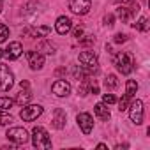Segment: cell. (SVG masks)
<instances>
[{
  "label": "cell",
  "mask_w": 150,
  "mask_h": 150,
  "mask_svg": "<svg viewBox=\"0 0 150 150\" xmlns=\"http://www.w3.org/2000/svg\"><path fill=\"white\" fill-rule=\"evenodd\" d=\"M55 30H57L60 35L69 34V32L72 30V21H71V18H67V16H60V18L57 20V23H55Z\"/></svg>",
  "instance_id": "cell-14"
},
{
  "label": "cell",
  "mask_w": 150,
  "mask_h": 150,
  "mask_svg": "<svg viewBox=\"0 0 150 150\" xmlns=\"http://www.w3.org/2000/svg\"><path fill=\"white\" fill-rule=\"evenodd\" d=\"M6 136L9 138V141H13L14 145H25L27 141H28V132L23 129V127H11L7 132H6Z\"/></svg>",
  "instance_id": "cell-8"
},
{
  "label": "cell",
  "mask_w": 150,
  "mask_h": 150,
  "mask_svg": "<svg viewBox=\"0 0 150 150\" xmlns=\"http://www.w3.org/2000/svg\"><path fill=\"white\" fill-rule=\"evenodd\" d=\"M50 32H51V28L44 25V27H37V28L32 32V35H34V37H46Z\"/></svg>",
  "instance_id": "cell-21"
},
{
  "label": "cell",
  "mask_w": 150,
  "mask_h": 150,
  "mask_svg": "<svg viewBox=\"0 0 150 150\" xmlns=\"http://www.w3.org/2000/svg\"><path fill=\"white\" fill-rule=\"evenodd\" d=\"M21 53H23V46H21V42L14 41V42H9L7 50L4 51V57H7L9 60H16V58L21 57Z\"/></svg>",
  "instance_id": "cell-13"
},
{
  "label": "cell",
  "mask_w": 150,
  "mask_h": 150,
  "mask_svg": "<svg viewBox=\"0 0 150 150\" xmlns=\"http://www.w3.org/2000/svg\"><path fill=\"white\" fill-rule=\"evenodd\" d=\"M115 4H118V6H124V4H127V2H131V0H113Z\"/></svg>",
  "instance_id": "cell-31"
},
{
  "label": "cell",
  "mask_w": 150,
  "mask_h": 150,
  "mask_svg": "<svg viewBox=\"0 0 150 150\" xmlns=\"http://www.w3.org/2000/svg\"><path fill=\"white\" fill-rule=\"evenodd\" d=\"M125 41H127V35H125V34H117V35H115V42H117V44L125 42Z\"/></svg>",
  "instance_id": "cell-29"
},
{
  "label": "cell",
  "mask_w": 150,
  "mask_h": 150,
  "mask_svg": "<svg viewBox=\"0 0 150 150\" xmlns=\"http://www.w3.org/2000/svg\"><path fill=\"white\" fill-rule=\"evenodd\" d=\"M115 67L122 74H131L132 69H134V58H132V55H129L125 51H120L115 57Z\"/></svg>",
  "instance_id": "cell-2"
},
{
  "label": "cell",
  "mask_w": 150,
  "mask_h": 150,
  "mask_svg": "<svg viewBox=\"0 0 150 150\" xmlns=\"http://www.w3.org/2000/svg\"><path fill=\"white\" fill-rule=\"evenodd\" d=\"M51 92L57 96V97H67L71 94V85L65 81V80H57L53 85H51Z\"/></svg>",
  "instance_id": "cell-12"
},
{
  "label": "cell",
  "mask_w": 150,
  "mask_h": 150,
  "mask_svg": "<svg viewBox=\"0 0 150 150\" xmlns=\"http://www.w3.org/2000/svg\"><path fill=\"white\" fill-rule=\"evenodd\" d=\"M0 13H2V0H0Z\"/></svg>",
  "instance_id": "cell-34"
},
{
  "label": "cell",
  "mask_w": 150,
  "mask_h": 150,
  "mask_svg": "<svg viewBox=\"0 0 150 150\" xmlns=\"http://www.w3.org/2000/svg\"><path fill=\"white\" fill-rule=\"evenodd\" d=\"M139 13V4L138 2H127V4H124V6H120L118 9H117V16L124 21V23H129L136 14Z\"/></svg>",
  "instance_id": "cell-3"
},
{
  "label": "cell",
  "mask_w": 150,
  "mask_h": 150,
  "mask_svg": "<svg viewBox=\"0 0 150 150\" xmlns=\"http://www.w3.org/2000/svg\"><path fill=\"white\" fill-rule=\"evenodd\" d=\"M76 122L80 125V129L83 131V134H90L92 129H94V118L90 113H80L76 117Z\"/></svg>",
  "instance_id": "cell-10"
},
{
  "label": "cell",
  "mask_w": 150,
  "mask_h": 150,
  "mask_svg": "<svg viewBox=\"0 0 150 150\" xmlns=\"http://www.w3.org/2000/svg\"><path fill=\"white\" fill-rule=\"evenodd\" d=\"M41 115H42V106L41 104H28V106L25 104L23 110L20 111V118L23 122H34Z\"/></svg>",
  "instance_id": "cell-6"
},
{
  "label": "cell",
  "mask_w": 150,
  "mask_h": 150,
  "mask_svg": "<svg viewBox=\"0 0 150 150\" xmlns=\"http://www.w3.org/2000/svg\"><path fill=\"white\" fill-rule=\"evenodd\" d=\"M7 37H9V28H7L6 25L0 23V42H4Z\"/></svg>",
  "instance_id": "cell-26"
},
{
  "label": "cell",
  "mask_w": 150,
  "mask_h": 150,
  "mask_svg": "<svg viewBox=\"0 0 150 150\" xmlns=\"http://www.w3.org/2000/svg\"><path fill=\"white\" fill-rule=\"evenodd\" d=\"M14 85V74L9 69V65L0 64V90L2 92H9Z\"/></svg>",
  "instance_id": "cell-4"
},
{
  "label": "cell",
  "mask_w": 150,
  "mask_h": 150,
  "mask_svg": "<svg viewBox=\"0 0 150 150\" xmlns=\"http://www.w3.org/2000/svg\"><path fill=\"white\" fill-rule=\"evenodd\" d=\"M27 58H28V65L32 71H39L44 67V57L41 51H27Z\"/></svg>",
  "instance_id": "cell-11"
},
{
  "label": "cell",
  "mask_w": 150,
  "mask_h": 150,
  "mask_svg": "<svg viewBox=\"0 0 150 150\" xmlns=\"http://www.w3.org/2000/svg\"><path fill=\"white\" fill-rule=\"evenodd\" d=\"M51 124H53L55 129H64V125H65V111H64L62 108H57V110L53 111V120H51Z\"/></svg>",
  "instance_id": "cell-15"
},
{
  "label": "cell",
  "mask_w": 150,
  "mask_h": 150,
  "mask_svg": "<svg viewBox=\"0 0 150 150\" xmlns=\"http://www.w3.org/2000/svg\"><path fill=\"white\" fill-rule=\"evenodd\" d=\"M104 85H106V88H108V90H113V88H117V87H118V80H117L115 74H108L106 80H104Z\"/></svg>",
  "instance_id": "cell-19"
},
{
  "label": "cell",
  "mask_w": 150,
  "mask_h": 150,
  "mask_svg": "<svg viewBox=\"0 0 150 150\" xmlns=\"http://www.w3.org/2000/svg\"><path fill=\"white\" fill-rule=\"evenodd\" d=\"M94 113H96V117H97L99 120H103V122L110 120V117H111V113H110V110L106 108V104H104V103L96 104V106H94Z\"/></svg>",
  "instance_id": "cell-16"
},
{
  "label": "cell",
  "mask_w": 150,
  "mask_h": 150,
  "mask_svg": "<svg viewBox=\"0 0 150 150\" xmlns=\"http://www.w3.org/2000/svg\"><path fill=\"white\" fill-rule=\"evenodd\" d=\"M129 104H131V99H129L127 96H124V97L118 101V111H125V110L129 108Z\"/></svg>",
  "instance_id": "cell-25"
},
{
  "label": "cell",
  "mask_w": 150,
  "mask_h": 150,
  "mask_svg": "<svg viewBox=\"0 0 150 150\" xmlns=\"http://www.w3.org/2000/svg\"><path fill=\"white\" fill-rule=\"evenodd\" d=\"M113 21H115V16H113V14H106V16H104V25L113 27V25H115Z\"/></svg>",
  "instance_id": "cell-28"
},
{
  "label": "cell",
  "mask_w": 150,
  "mask_h": 150,
  "mask_svg": "<svg viewBox=\"0 0 150 150\" xmlns=\"http://www.w3.org/2000/svg\"><path fill=\"white\" fill-rule=\"evenodd\" d=\"M92 4H90V0H69V9L74 13V14H87L90 11Z\"/></svg>",
  "instance_id": "cell-9"
},
{
  "label": "cell",
  "mask_w": 150,
  "mask_h": 150,
  "mask_svg": "<svg viewBox=\"0 0 150 150\" xmlns=\"http://www.w3.org/2000/svg\"><path fill=\"white\" fill-rule=\"evenodd\" d=\"M13 122V117L6 113V110H0V125H9Z\"/></svg>",
  "instance_id": "cell-22"
},
{
  "label": "cell",
  "mask_w": 150,
  "mask_h": 150,
  "mask_svg": "<svg viewBox=\"0 0 150 150\" xmlns=\"http://www.w3.org/2000/svg\"><path fill=\"white\" fill-rule=\"evenodd\" d=\"M136 92H138V83H136L134 80H127V85H125V96H127L129 99H132V97L136 96Z\"/></svg>",
  "instance_id": "cell-18"
},
{
  "label": "cell",
  "mask_w": 150,
  "mask_h": 150,
  "mask_svg": "<svg viewBox=\"0 0 150 150\" xmlns=\"http://www.w3.org/2000/svg\"><path fill=\"white\" fill-rule=\"evenodd\" d=\"M127 110H129L131 122L136 124V125H141V124H143V115H145V111H143V103H141L139 99H136V101H132V103L129 104Z\"/></svg>",
  "instance_id": "cell-7"
},
{
  "label": "cell",
  "mask_w": 150,
  "mask_h": 150,
  "mask_svg": "<svg viewBox=\"0 0 150 150\" xmlns=\"http://www.w3.org/2000/svg\"><path fill=\"white\" fill-rule=\"evenodd\" d=\"M14 104V101L11 97H0V110H7Z\"/></svg>",
  "instance_id": "cell-24"
},
{
  "label": "cell",
  "mask_w": 150,
  "mask_h": 150,
  "mask_svg": "<svg viewBox=\"0 0 150 150\" xmlns=\"http://www.w3.org/2000/svg\"><path fill=\"white\" fill-rule=\"evenodd\" d=\"M2 57H4V50H2V48H0V58H2Z\"/></svg>",
  "instance_id": "cell-33"
},
{
  "label": "cell",
  "mask_w": 150,
  "mask_h": 150,
  "mask_svg": "<svg viewBox=\"0 0 150 150\" xmlns=\"http://www.w3.org/2000/svg\"><path fill=\"white\" fill-rule=\"evenodd\" d=\"M103 103H104L106 106H108V104H115V103H117V97H115L113 94H104V96H103Z\"/></svg>",
  "instance_id": "cell-27"
},
{
  "label": "cell",
  "mask_w": 150,
  "mask_h": 150,
  "mask_svg": "<svg viewBox=\"0 0 150 150\" xmlns=\"http://www.w3.org/2000/svg\"><path fill=\"white\" fill-rule=\"evenodd\" d=\"M74 37H76L78 41H80V39L83 37V28H81V27H78L76 30H74Z\"/></svg>",
  "instance_id": "cell-30"
},
{
  "label": "cell",
  "mask_w": 150,
  "mask_h": 150,
  "mask_svg": "<svg viewBox=\"0 0 150 150\" xmlns=\"http://www.w3.org/2000/svg\"><path fill=\"white\" fill-rule=\"evenodd\" d=\"M32 145L35 148H42V150L51 148V138H50V134L46 132L44 127L37 125V127L32 129Z\"/></svg>",
  "instance_id": "cell-1"
},
{
  "label": "cell",
  "mask_w": 150,
  "mask_h": 150,
  "mask_svg": "<svg viewBox=\"0 0 150 150\" xmlns=\"http://www.w3.org/2000/svg\"><path fill=\"white\" fill-rule=\"evenodd\" d=\"M134 25V28L136 30H141V32H148V28H150V23H148V20L146 18H139L136 23H132Z\"/></svg>",
  "instance_id": "cell-20"
},
{
  "label": "cell",
  "mask_w": 150,
  "mask_h": 150,
  "mask_svg": "<svg viewBox=\"0 0 150 150\" xmlns=\"http://www.w3.org/2000/svg\"><path fill=\"white\" fill-rule=\"evenodd\" d=\"M39 50H41L42 53H46V55H53V53H55V46L50 44V42H42V44L39 46Z\"/></svg>",
  "instance_id": "cell-23"
},
{
  "label": "cell",
  "mask_w": 150,
  "mask_h": 150,
  "mask_svg": "<svg viewBox=\"0 0 150 150\" xmlns=\"http://www.w3.org/2000/svg\"><path fill=\"white\" fill-rule=\"evenodd\" d=\"M30 99H32V92H30V88L27 87V88H21V90H20V94L16 96L14 103H18L20 106H25V104L30 103Z\"/></svg>",
  "instance_id": "cell-17"
},
{
  "label": "cell",
  "mask_w": 150,
  "mask_h": 150,
  "mask_svg": "<svg viewBox=\"0 0 150 150\" xmlns=\"http://www.w3.org/2000/svg\"><path fill=\"white\" fill-rule=\"evenodd\" d=\"M78 60H80V64L88 71V74L96 72L97 67H99V62H97V57L94 55V51H81L80 57H78Z\"/></svg>",
  "instance_id": "cell-5"
},
{
  "label": "cell",
  "mask_w": 150,
  "mask_h": 150,
  "mask_svg": "<svg viewBox=\"0 0 150 150\" xmlns=\"http://www.w3.org/2000/svg\"><path fill=\"white\" fill-rule=\"evenodd\" d=\"M20 87H21V88H27V87H28V81H21Z\"/></svg>",
  "instance_id": "cell-32"
}]
</instances>
